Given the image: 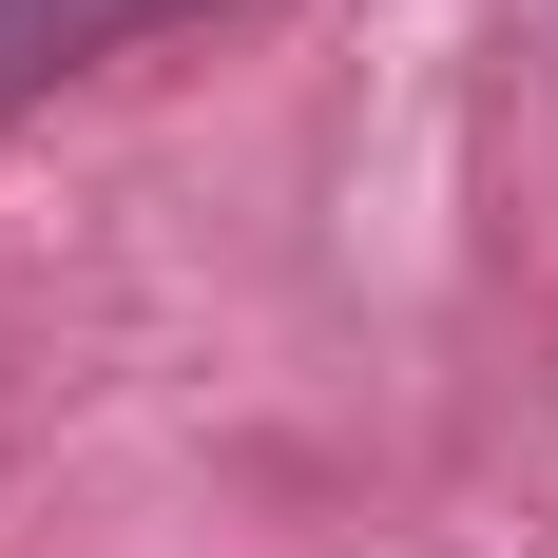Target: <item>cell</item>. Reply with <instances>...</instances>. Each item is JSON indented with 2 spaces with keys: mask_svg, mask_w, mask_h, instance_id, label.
Returning <instances> with one entry per match:
<instances>
[{
  "mask_svg": "<svg viewBox=\"0 0 558 558\" xmlns=\"http://www.w3.org/2000/svg\"><path fill=\"white\" fill-rule=\"evenodd\" d=\"M155 0H0V77H58V58H97V39H135Z\"/></svg>",
  "mask_w": 558,
  "mask_h": 558,
  "instance_id": "6da1fadb",
  "label": "cell"
}]
</instances>
